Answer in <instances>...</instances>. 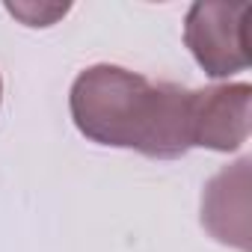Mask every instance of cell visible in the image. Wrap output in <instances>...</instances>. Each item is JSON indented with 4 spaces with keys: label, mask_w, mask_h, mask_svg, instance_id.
Returning a JSON list of instances; mask_svg holds the SVG:
<instances>
[{
    "label": "cell",
    "mask_w": 252,
    "mask_h": 252,
    "mask_svg": "<svg viewBox=\"0 0 252 252\" xmlns=\"http://www.w3.org/2000/svg\"><path fill=\"white\" fill-rule=\"evenodd\" d=\"M190 95L181 83H152L131 68L98 63L74 77L68 110L77 131L98 146L175 160L193 149Z\"/></svg>",
    "instance_id": "obj_1"
},
{
    "label": "cell",
    "mask_w": 252,
    "mask_h": 252,
    "mask_svg": "<svg viewBox=\"0 0 252 252\" xmlns=\"http://www.w3.org/2000/svg\"><path fill=\"white\" fill-rule=\"evenodd\" d=\"M246 0H196L184 18V45L208 77H231L249 68Z\"/></svg>",
    "instance_id": "obj_2"
},
{
    "label": "cell",
    "mask_w": 252,
    "mask_h": 252,
    "mask_svg": "<svg viewBox=\"0 0 252 252\" xmlns=\"http://www.w3.org/2000/svg\"><path fill=\"white\" fill-rule=\"evenodd\" d=\"M252 86L220 83L190 95V143L193 149L237 152L249 140Z\"/></svg>",
    "instance_id": "obj_3"
},
{
    "label": "cell",
    "mask_w": 252,
    "mask_h": 252,
    "mask_svg": "<svg viewBox=\"0 0 252 252\" xmlns=\"http://www.w3.org/2000/svg\"><path fill=\"white\" fill-rule=\"evenodd\" d=\"M249 166L252 158H240L220 169L202 193V225L240 252H249Z\"/></svg>",
    "instance_id": "obj_4"
},
{
    "label": "cell",
    "mask_w": 252,
    "mask_h": 252,
    "mask_svg": "<svg viewBox=\"0 0 252 252\" xmlns=\"http://www.w3.org/2000/svg\"><path fill=\"white\" fill-rule=\"evenodd\" d=\"M68 9V3H6V12L21 18L27 27H51Z\"/></svg>",
    "instance_id": "obj_5"
},
{
    "label": "cell",
    "mask_w": 252,
    "mask_h": 252,
    "mask_svg": "<svg viewBox=\"0 0 252 252\" xmlns=\"http://www.w3.org/2000/svg\"><path fill=\"white\" fill-rule=\"evenodd\" d=\"M0 101H3V80H0Z\"/></svg>",
    "instance_id": "obj_6"
}]
</instances>
